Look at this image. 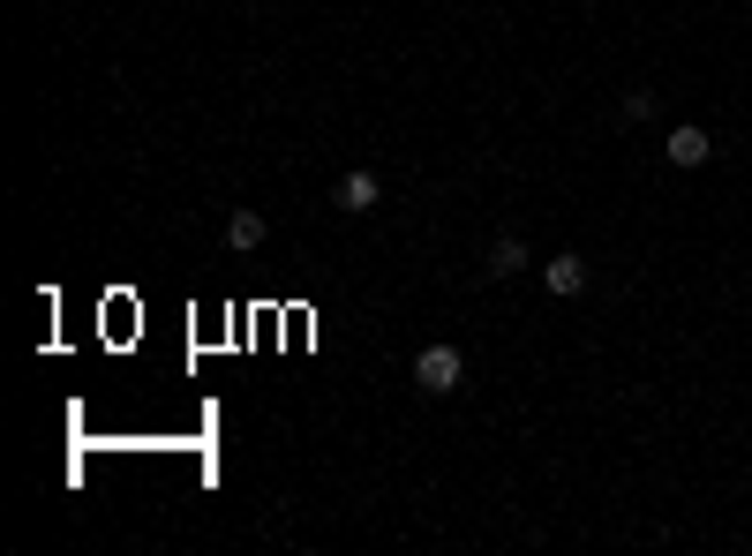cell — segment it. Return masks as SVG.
<instances>
[{
  "instance_id": "cell-1",
  "label": "cell",
  "mask_w": 752,
  "mask_h": 556,
  "mask_svg": "<svg viewBox=\"0 0 752 556\" xmlns=\"http://www.w3.org/2000/svg\"><path fill=\"white\" fill-rule=\"evenodd\" d=\"M460 384H466V353H460V346L437 339V346H421V353H415V391H429V399H452Z\"/></svg>"
},
{
  "instance_id": "cell-2",
  "label": "cell",
  "mask_w": 752,
  "mask_h": 556,
  "mask_svg": "<svg viewBox=\"0 0 752 556\" xmlns=\"http://www.w3.org/2000/svg\"><path fill=\"white\" fill-rule=\"evenodd\" d=\"M332 204H339L346 218H362V211H376V204H384V181H376L369 166H346V173L332 181Z\"/></svg>"
},
{
  "instance_id": "cell-3",
  "label": "cell",
  "mask_w": 752,
  "mask_h": 556,
  "mask_svg": "<svg viewBox=\"0 0 752 556\" xmlns=\"http://www.w3.org/2000/svg\"><path fill=\"white\" fill-rule=\"evenodd\" d=\"M663 151H669V166L692 173V166H708V159H715V135L700 129V121H685V129H669V135H663Z\"/></svg>"
},
{
  "instance_id": "cell-4",
  "label": "cell",
  "mask_w": 752,
  "mask_h": 556,
  "mask_svg": "<svg viewBox=\"0 0 752 556\" xmlns=\"http://www.w3.org/2000/svg\"><path fill=\"white\" fill-rule=\"evenodd\" d=\"M542 286H549L557 301L587 294V257H572V249H565V257H549V263H542Z\"/></svg>"
},
{
  "instance_id": "cell-5",
  "label": "cell",
  "mask_w": 752,
  "mask_h": 556,
  "mask_svg": "<svg viewBox=\"0 0 752 556\" xmlns=\"http://www.w3.org/2000/svg\"><path fill=\"white\" fill-rule=\"evenodd\" d=\"M264 233H271L264 211H249V204H241V211H226V249H234V257H256V249H264Z\"/></svg>"
},
{
  "instance_id": "cell-6",
  "label": "cell",
  "mask_w": 752,
  "mask_h": 556,
  "mask_svg": "<svg viewBox=\"0 0 752 556\" xmlns=\"http://www.w3.org/2000/svg\"><path fill=\"white\" fill-rule=\"evenodd\" d=\"M482 271H490V279H519V271H527V241H519V233H497Z\"/></svg>"
},
{
  "instance_id": "cell-7",
  "label": "cell",
  "mask_w": 752,
  "mask_h": 556,
  "mask_svg": "<svg viewBox=\"0 0 752 556\" xmlns=\"http://www.w3.org/2000/svg\"><path fill=\"white\" fill-rule=\"evenodd\" d=\"M617 106H625V121H655V106H663V98H655L647 84H632L625 98H617Z\"/></svg>"
}]
</instances>
